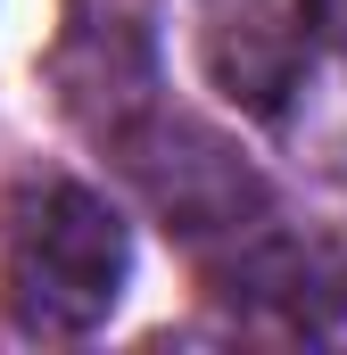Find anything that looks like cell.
<instances>
[{
  "mask_svg": "<svg viewBox=\"0 0 347 355\" xmlns=\"http://www.w3.org/2000/svg\"><path fill=\"white\" fill-rule=\"evenodd\" d=\"M133 272L124 215L83 182H17L0 198V314L25 339H91Z\"/></svg>",
  "mask_w": 347,
  "mask_h": 355,
  "instance_id": "cell-1",
  "label": "cell"
},
{
  "mask_svg": "<svg viewBox=\"0 0 347 355\" xmlns=\"http://www.w3.org/2000/svg\"><path fill=\"white\" fill-rule=\"evenodd\" d=\"M298 8H314V17H339V25H347V0H298Z\"/></svg>",
  "mask_w": 347,
  "mask_h": 355,
  "instance_id": "cell-2",
  "label": "cell"
}]
</instances>
